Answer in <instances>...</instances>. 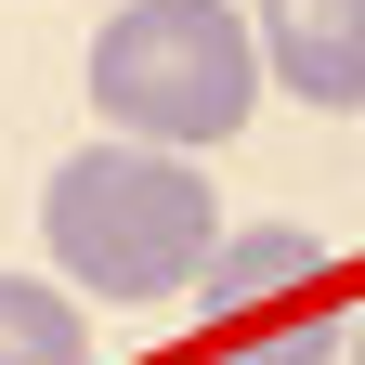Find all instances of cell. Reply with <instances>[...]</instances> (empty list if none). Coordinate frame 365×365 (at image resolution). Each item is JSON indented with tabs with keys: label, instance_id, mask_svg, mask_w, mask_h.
Returning <instances> with one entry per match:
<instances>
[{
	"label": "cell",
	"instance_id": "cell-1",
	"mask_svg": "<svg viewBox=\"0 0 365 365\" xmlns=\"http://www.w3.org/2000/svg\"><path fill=\"white\" fill-rule=\"evenodd\" d=\"M39 235H53L66 287H105V300H182L235 222H222V196H209V170H196V157L105 130V144H78V157L53 170Z\"/></svg>",
	"mask_w": 365,
	"mask_h": 365
},
{
	"label": "cell",
	"instance_id": "cell-2",
	"mask_svg": "<svg viewBox=\"0 0 365 365\" xmlns=\"http://www.w3.org/2000/svg\"><path fill=\"white\" fill-rule=\"evenodd\" d=\"M91 105L130 144H170V157H209L235 144L248 105H261V26L235 0H118L105 39H91Z\"/></svg>",
	"mask_w": 365,
	"mask_h": 365
},
{
	"label": "cell",
	"instance_id": "cell-3",
	"mask_svg": "<svg viewBox=\"0 0 365 365\" xmlns=\"http://www.w3.org/2000/svg\"><path fill=\"white\" fill-rule=\"evenodd\" d=\"M261 78L313 118H365V0H261Z\"/></svg>",
	"mask_w": 365,
	"mask_h": 365
},
{
	"label": "cell",
	"instance_id": "cell-4",
	"mask_svg": "<svg viewBox=\"0 0 365 365\" xmlns=\"http://www.w3.org/2000/svg\"><path fill=\"white\" fill-rule=\"evenodd\" d=\"M313 287H327V248H313L300 222H248V235H222L209 274H196L209 327H235V313H261V300H313Z\"/></svg>",
	"mask_w": 365,
	"mask_h": 365
},
{
	"label": "cell",
	"instance_id": "cell-5",
	"mask_svg": "<svg viewBox=\"0 0 365 365\" xmlns=\"http://www.w3.org/2000/svg\"><path fill=\"white\" fill-rule=\"evenodd\" d=\"M0 365H91V313H78L66 287L0 274Z\"/></svg>",
	"mask_w": 365,
	"mask_h": 365
},
{
	"label": "cell",
	"instance_id": "cell-6",
	"mask_svg": "<svg viewBox=\"0 0 365 365\" xmlns=\"http://www.w3.org/2000/svg\"><path fill=\"white\" fill-rule=\"evenodd\" d=\"M339 352H352V339L327 327V287H313L287 327H222V339H209V365H339Z\"/></svg>",
	"mask_w": 365,
	"mask_h": 365
},
{
	"label": "cell",
	"instance_id": "cell-7",
	"mask_svg": "<svg viewBox=\"0 0 365 365\" xmlns=\"http://www.w3.org/2000/svg\"><path fill=\"white\" fill-rule=\"evenodd\" d=\"M352 365H365V313H352Z\"/></svg>",
	"mask_w": 365,
	"mask_h": 365
}]
</instances>
